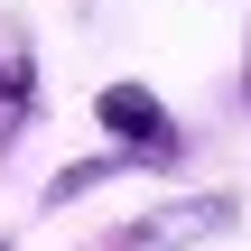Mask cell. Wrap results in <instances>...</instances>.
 Returning <instances> with one entry per match:
<instances>
[{"mask_svg": "<svg viewBox=\"0 0 251 251\" xmlns=\"http://www.w3.org/2000/svg\"><path fill=\"white\" fill-rule=\"evenodd\" d=\"M242 224V196H158L149 214H130V224H112L102 233V251H196V242H214V233H233Z\"/></svg>", "mask_w": 251, "mask_h": 251, "instance_id": "2", "label": "cell"}, {"mask_svg": "<svg viewBox=\"0 0 251 251\" xmlns=\"http://www.w3.org/2000/svg\"><path fill=\"white\" fill-rule=\"evenodd\" d=\"M242 102H251V47H242Z\"/></svg>", "mask_w": 251, "mask_h": 251, "instance_id": "4", "label": "cell"}, {"mask_svg": "<svg viewBox=\"0 0 251 251\" xmlns=\"http://www.w3.org/2000/svg\"><path fill=\"white\" fill-rule=\"evenodd\" d=\"M28 121H37V47H28V28L0 9V149H19Z\"/></svg>", "mask_w": 251, "mask_h": 251, "instance_id": "3", "label": "cell"}, {"mask_svg": "<svg viewBox=\"0 0 251 251\" xmlns=\"http://www.w3.org/2000/svg\"><path fill=\"white\" fill-rule=\"evenodd\" d=\"M93 121H102V140H112V149H130L149 177H168V168L186 158V130H177V112H168L149 84H130V75L93 93Z\"/></svg>", "mask_w": 251, "mask_h": 251, "instance_id": "1", "label": "cell"}]
</instances>
